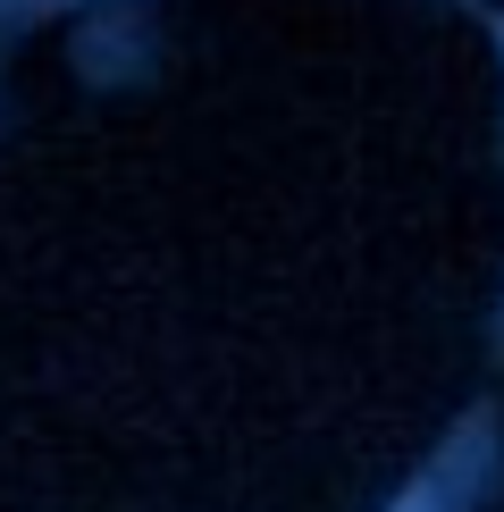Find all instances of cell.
<instances>
[{
  "instance_id": "6da1fadb",
  "label": "cell",
  "mask_w": 504,
  "mask_h": 512,
  "mask_svg": "<svg viewBox=\"0 0 504 512\" xmlns=\"http://www.w3.org/2000/svg\"><path fill=\"white\" fill-rule=\"evenodd\" d=\"M395 512H437V496H429V487H412V496L395 504Z\"/></svg>"
}]
</instances>
